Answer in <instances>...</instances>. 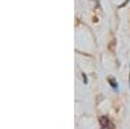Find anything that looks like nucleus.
I'll return each mask as SVG.
<instances>
[{
  "mask_svg": "<svg viewBox=\"0 0 130 129\" xmlns=\"http://www.w3.org/2000/svg\"><path fill=\"white\" fill-rule=\"evenodd\" d=\"M109 82H111V86L115 89V90H117L118 88H117V83H116V81L113 80V78H109Z\"/></svg>",
  "mask_w": 130,
  "mask_h": 129,
  "instance_id": "2",
  "label": "nucleus"
},
{
  "mask_svg": "<svg viewBox=\"0 0 130 129\" xmlns=\"http://www.w3.org/2000/svg\"><path fill=\"white\" fill-rule=\"evenodd\" d=\"M99 121H100L102 129H113V124L111 123V120L107 116H102L99 119Z\"/></svg>",
  "mask_w": 130,
  "mask_h": 129,
  "instance_id": "1",
  "label": "nucleus"
}]
</instances>
